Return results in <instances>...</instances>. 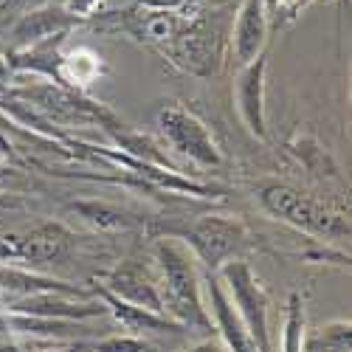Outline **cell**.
I'll return each instance as SVG.
<instances>
[{
  "instance_id": "cell-14",
  "label": "cell",
  "mask_w": 352,
  "mask_h": 352,
  "mask_svg": "<svg viewBox=\"0 0 352 352\" xmlns=\"http://www.w3.org/2000/svg\"><path fill=\"white\" fill-rule=\"evenodd\" d=\"M79 23V17H74L68 9H40V12H32L25 14L17 28H14V43L20 51L25 48H34L45 40H54V37H65L68 28H74Z\"/></svg>"
},
{
  "instance_id": "cell-7",
  "label": "cell",
  "mask_w": 352,
  "mask_h": 352,
  "mask_svg": "<svg viewBox=\"0 0 352 352\" xmlns=\"http://www.w3.org/2000/svg\"><path fill=\"white\" fill-rule=\"evenodd\" d=\"M99 287H104L107 293H113V296H119L122 302H130L135 307L166 316V302L161 296L158 285H153V279L146 276V271L133 259L122 262L119 268H113L110 274H104Z\"/></svg>"
},
{
  "instance_id": "cell-21",
  "label": "cell",
  "mask_w": 352,
  "mask_h": 352,
  "mask_svg": "<svg viewBox=\"0 0 352 352\" xmlns=\"http://www.w3.org/2000/svg\"><path fill=\"white\" fill-rule=\"evenodd\" d=\"M189 352H228V349H226V344H223V341H212V338H206V341L195 344Z\"/></svg>"
},
{
  "instance_id": "cell-13",
  "label": "cell",
  "mask_w": 352,
  "mask_h": 352,
  "mask_svg": "<svg viewBox=\"0 0 352 352\" xmlns=\"http://www.w3.org/2000/svg\"><path fill=\"white\" fill-rule=\"evenodd\" d=\"M96 296L104 302L107 313L119 321L124 330H130V336H135V333H172V336L186 333V327L181 324V321H175V318H169L164 313H153V310L135 307L130 302H122L119 296H113V293H107L99 285H96Z\"/></svg>"
},
{
  "instance_id": "cell-11",
  "label": "cell",
  "mask_w": 352,
  "mask_h": 352,
  "mask_svg": "<svg viewBox=\"0 0 352 352\" xmlns=\"http://www.w3.org/2000/svg\"><path fill=\"white\" fill-rule=\"evenodd\" d=\"M206 296H209V307H212V316H214V324L223 336V344L228 352H259L251 333L245 330L243 318L237 316V310H234L231 299L226 296L223 290V282L217 279L214 271H209L206 276Z\"/></svg>"
},
{
  "instance_id": "cell-16",
  "label": "cell",
  "mask_w": 352,
  "mask_h": 352,
  "mask_svg": "<svg viewBox=\"0 0 352 352\" xmlns=\"http://www.w3.org/2000/svg\"><path fill=\"white\" fill-rule=\"evenodd\" d=\"M74 212H79L87 223H94L104 231H127L135 226V217L116 209V206H107V203H96V200H82V203H74Z\"/></svg>"
},
{
  "instance_id": "cell-1",
  "label": "cell",
  "mask_w": 352,
  "mask_h": 352,
  "mask_svg": "<svg viewBox=\"0 0 352 352\" xmlns=\"http://www.w3.org/2000/svg\"><path fill=\"white\" fill-rule=\"evenodd\" d=\"M155 259L164 271V282H166V307H172L175 321H181L186 330L197 327V330H212V318L203 305V290H200V276L195 262L189 259V254L175 245L161 240L155 245Z\"/></svg>"
},
{
  "instance_id": "cell-12",
  "label": "cell",
  "mask_w": 352,
  "mask_h": 352,
  "mask_svg": "<svg viewBox=\"0 0 352 352\" xmlns=\"http://www.w3.org/2000/svg\"><path fill=\"white\" fill-rule=\"evenodd\" d=\"M268 40V20H265V3L262 0H243L237 23L231 32V48L237 65H248L265 48Z\"/></svg>"
},
{
  "instance_id": "cell-5",
  "label": "cell",
  "mask_w": 352,
  "mask_h": 352,
  "mask_svg": "<svg viewBox=\"0 0 352 352\" xmlns=\"http://www.w3.org/2000/svg\"><path fill=\"white\" fill-rule=\"evenodd\" d=\"M184 240L209 271H217L245 240V228L228 217H200L186 231Z\"/></svg>"
},
{
  "instance_id": "cell-19",
  "label": "cell",
  "mask_w": 352,
  "mask_h": 352,
  "mask_svg": "<svg viewBox=\"0 0 352 352\" xmlns=\"http://www.w3.org/2000/svg\"><path fill=\"white\" fill-rule=\"evenodd\" d=\"M192 0H138V6L150 9V12H175V9H184Z\"/></svg>"
},
{
  "instance_id": "cell-18",
  "label": "cell",
  "mask_w": 352,
  "mask_h": 352,
  "mask_svg": "<svg viewBox=\"0 0 352 352\" xmlns=\"http://www.w3.org/2000/svg\"><path fill=\"white\" fill-rule=\"evenodd\" d=\"M94 352H153V344H146L138 336H107L94 344Z\"/></svg>"
},
{
  "instance_id": "cell-9",
  "label": "cell",
  "mask_w": 352,
  "mask_h": 352,
  "mask_svg": "<svg viewBox=\"0 0 352 352\" xmlns=\"http://www.w3.org/2000/svg\"><path fill=\"white\" fill-rule=\"evenodd\" d=\"M265 54H259L254 63H248L237 79V104H240V116L248 127L251 135H256L259 141L268 138L265 130Z\"/></svg>"
},
{
  "instance_id": "cell-3",
  "label": "cell",
  "mask_w": 352,
  "mask_h": 352,
  "mask_svg": "<svg viewBox=\"0 0 352 352\" xmlns=\"http://www.w3.org/2000/svg\"><path fill=\"white\" fill-rule=\"evenodd\" d=\"M214 274L223 282L226 296L231 299L234 310L243 318V324L251 333L256 349L274 352L271 324H268V296H265V290H262L259 276L251 271V265L243 259H231V262H223Z\"/></svg>"
},
{
  "instance_id": "cell-2",
  "label": "cell",
  "mask_w": 352,
  "mask_h": 352,
  "mask_svg": "<svg viewBox=\"0 0 352 352\" xmlns=\"http://www.w3.org/2000/svg\"><path fill=\"white\" fill-rule=\"evenodd\" d=\"M259 200L276 220L307 231L313 237H330V240H341L349 237V220L344 214L330 212L324 203L313 200L310 195L285 186V184H268L259 189Z\"/></svg>"
},
{
  "instance_id": "cell-6",
  "label": "cell",
  "mask_w": 352,
  "mask_h": 352,
  "mask_svg": "<svg viewBox=\"0 0 352 352\" xmlns=\"http://www.w3.org/2000/svg\"><path fill=\"white\" fill-rule=\"evenodd\" d=\"M6 313L14 316H37V318H65V321H87L107 316L102 299H74L63 293H45V296H28L6 302Z\"/></svg>"
},
{
  "instance_id": "cell-17",
  "label": "cell",
  "mask_w": 352,
  "mask_h": 352,
  "mask_svg": "<svg viewBox=\"0 0 352 352\" xmlns=\"http://www.w3.org/2000/svg\"><path fill=\"white\" fill-rule=\"evenodd\" d=\"M302 336H305L302 296H299V293H290L287 316H285V330H282V352H302Z\"/></svg>"
},
{
  "instance_id": "cell-8",
  "label": "cell",
  "mask_w": 352,
  "mask_h": 352,
  "mask_svg": "<svg viewBox=\"0 0 352 352\" xmlns=\"http://www.w3.org/2000/svg\"><path fill=\"white\" fill-rule=\"evenodd\" d=\"M45 293H63V296H74V299H94L85 287H76L71 282L0 262V302H3V296L14 302V299H28V296H45Z\"/></svg>"
},
{
  "instance_id": "cell-10",
  "label": "cell",
  "mask_w": 352,
  "mask_h": 352,
  "mask_svg": "<svg viewBox=\"0 0 352 352\" xmlns=\"http://www.w3.org/2000/svg\"><path fill=\"white\" fill-rule=\"evenodd\" d=\"M74 248V234L63 223H40L17 243V259L28 265H54Z\"/></svg>"
},
{
  "instance_id": "cell-15",
  "label": "cell",
  "mask_w": 352,
  "mask_h": 352,
  "mask_svg": "<svg viewBox=\"0 0 352 352\" xmlns=\"http://www.w3.org/2000/svg\"><path fill=\"white\" fill-rule=\"evenodd\" d=\"M352 349V324L349 318L327 321L302 336V352H349Z\"/></svg>"
},
{
  "instance_id": "cell-4",
  "label": "cell",
  "mask_w": 352,
  "mask_h": 352,
  "mask_svg": "<svg viewBox=\"0 0 352 352\" xmlns=\"http://www.w3.org/2000/svg\"><path fill=\"white\" fill-rule=\"evenodd\" d=\"M158 127L172 144V150H178L181 155L203 164V166H220L223 153L209 135L206 124H203L195 113L184 107H164L158 116Z\"/></svg>"
},
{
  "instance_id": "cell-20",
  "label": "cell",
  "mask_w": 352,
  "mask_h": 352,
  "mask_svg": "<svg viewBox=\"0 0 352 352\" xmlns=\"http://www.w3.org/2000/svg\"><path fill=\"white\" fill-rule=\"evenodd\" d=\"M102 3V0H68V12L74 17H87V14H94V9Z\"/></svg>"
},
{
  "instance_id": "cell-22",
  "label": "cell",
  "mask_w": 352,
  "mask_h": 352,
  "mask_svg": "<svg viewBox=\"0 0 352 352\" xmlns=\"http://www.w3.org/2000/svg\"><path fill=\"white\" fill-rule=\"evenodd\" d=\"M0 352H23V346L9 341V338H0Z\"/></svg>"
}]
</instances>
